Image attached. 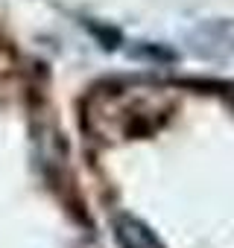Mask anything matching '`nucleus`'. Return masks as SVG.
I'll return each mask as SVG.
<instances>
[{
    "instance_id": "nucleus-2",
    "label": "nucleus",
    "mask_w": 234,
    "mask_h": 248,
    "mask_svg": "<svg viewBox=\"0 0 234 248\" xmlns=\"http://www.w3.org/2000/svg\"><path fill=\"white\" fill-rule=\"evenodd\" d=\"M231 105H234V93H231Z\"/></svg>"
},
{
    "instance_id": "nucleus-1",
    "label": "nucleus",
    "mask_w": 234,
    "mask_h": 248,
    "mask_svg": "<svg viewBox=\"0 0 234 248\" xmlns=\"http://www.w3.org/2000/svg\"><path fill=\"white\" fill-rule=\"evenodd\" d=\"M114 236L120 239L123 248H164L158 242V236L138 219L132 216H123V219H117L114 222Z\"/></svg>"
}]
</instances>
